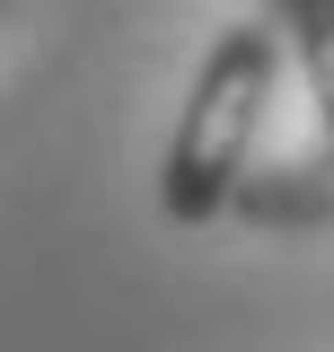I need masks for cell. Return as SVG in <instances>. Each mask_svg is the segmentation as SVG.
<instances>
[{
    "label": "cell",
    "instance_id": "6da1fadb",
    "mask_svg": "<svg viewBox=\"0 0 334 352\" xmlns=\"http://www.w3.org/2000/svg\"><path fill=\"white\" fill-rule=\"evenodd\" d=\"M273 80H282V27L273 18H238V27L211 36L203 71L185 88V115L167 132V168H159V212L176 229H211L238 203L264 106H273Z\"/></svg>",
    "mask_w": 334,
    "mask_h": 352
},
{
    "label": "cell",
    "instance_id": "7a4b0ae2",
    "mask_svg": "<svg viewBox=\"0 0 334 352\" xmlns=\"http://www.w3.org/2000/svg\"><path fill=\"white\" fill-rule=\"evenodd\" d=\"M264 18L282 27L291 62L308 71V97H317V124L334 141V0H264Z\"/></svg>",
    "mask_w": 334,
    "mask_h": 352
}]
</instances>
